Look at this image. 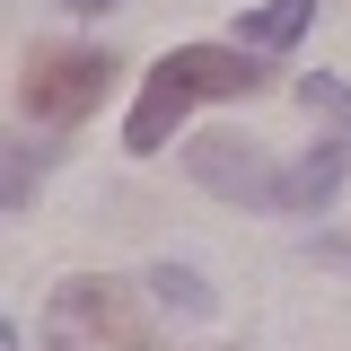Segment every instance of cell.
I'll return each instance as SVG.
<instances>
[{
  "label": "cell",
  "mask_w": 351,
  "mask_h": 351,
  "mask_svg": "<svg viewBox=\"0 0 351 351\" xmlns=\"http://www.w3.org/2000/svg\"><path fill=\"white\" fill-rule=\"evenodd\" d=\"M263 71L246 62V44H176L167 62L141 80V106H132V123H123V149L132 158H149V149H167L176 123L202 106V97H255Z\"/></svg>",
  "instance_id": "1"
},
{
  "label": "cell",
  "mask_w": 351,
  "mask_h": 351,
  "mask_svg": "<svg viewBox=\"0 0 351 351\" xmlns=\"http://www.w3.org/2000/svg\"><path fill=\"white\" fill-rule=\"evenodd\" d=\"M106 80H114V62H106V53H88V44H53V53H27L18 106H27L36 123H80L88 106L106 97Z\"/></svg>",
  "instance_id": "2"
},
{
  "label": "cell",
  "mask_w": 351,
  "mask_h": 351,
  "mask_svg": "<svg viewBox=\"0 0 351 351\" xmlns=\"http://www.w3.org/2000/svg\"><path fill=\"white\" fill-rule=\"evenodd\" d=\"M53 316H62V325H88L97 343H123V351H167V334H149V325L132 316V299L114 290V281H71Z\"/></svg>",
  "instance_id": "3"
},
{
  "label": "cell",
  "mask_w": 351,
  "mask_h": 351,
  "mask_svg": "<svg viewBox=\"0 0 351 351\" xmlns=\"http://www.w3.org/2000/svg\"><path fill=\"white\" fill-rule=\"evenodd\" d=\"M193 176L228 193V202H255V211H281V176L263 167L246 141H193Z\"/></svg>",
  "instance_id": "4"
},
{
  "label": "cell",
  "mask_w": 351,
  "mask_h": 351,
  "mask_svg": "<svg viewBox=\"0 0 351 351\" xmlns=\"http://www.w3.org/2000/svg\"><path fill=\"white\" fill-rule=\"evenodd\" d=\"M307 18H316V0H263L255 18L237 27V44H255V53H290L307 36Z\"/></svg>",
  "instance_id": "5"
},
{
  "label": "cell",
  "mask_w": 351,
  "mask_h": 351,
  "mask_svg": "<svg viewBox=\"0 0 351 351\" xmlns=\"http://www.w3.org/2000/svg\"><path fill=\"white\" fill-rule=\"evenodd\" d=\"M149 290H158L167 307H184V316H211V290H202L193 272H176V263H158V272H149Z\"/></svg>",
  "instance_id": "6"
},
{
  "label": "cell",
  "mask_w": 351,
  "mask_h": 351,
  "mask_svg": "<svg viewBox=\"0 0 351 351\" xmlns=\"http://www.w3.org/2000/svg\"><path fill=\"white\" fill-rule=\"evenodd\" d=\"M71 9H114V0H71Z\"/></svg>",
  "instance_id": "7"
}]
</instances>
